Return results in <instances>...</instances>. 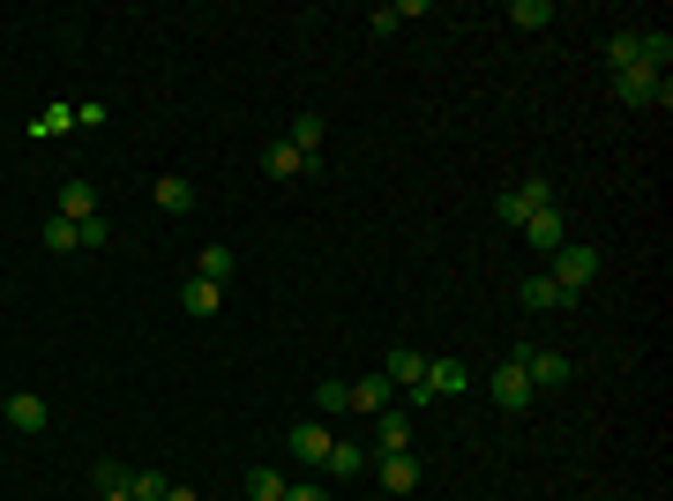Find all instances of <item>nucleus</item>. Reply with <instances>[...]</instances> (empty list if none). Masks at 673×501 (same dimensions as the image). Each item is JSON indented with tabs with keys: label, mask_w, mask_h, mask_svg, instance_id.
<instances>
[{
	"label": "nucleus",
	"mask_w": 673,
	"mask_h": 501,
	"mask_svg": "<svg viewBox=\"0 0 673 501\" xmlns=\"http://www.w3.org/2000/svg\"><path fill=\"white\" fill-rule=\"evenodd\" d=\"M315 412H322V419L352 412V389H344V382H315Z\"/></svg>",
	"instance_id": "obj_26"
},
{
	"label": "nucleus",
	"mask_w": 673,
	"mask_h": 501,
	"mask_svg": "<svg viewBox=\"0 0 673 501\" xmlns=\"http://www.w3.org/2000/svg\"><path fill=\"white\" fill-rule=\"evenodd\" d=\"M426 367H434V360H426V352H412V344H397V352L381 360V375L397 382V397H404V405H434V389H426Z\"/></svg>",
	"instance_id": "obj_2"
},
{
	"label": "nucleus",
	"mask_w": 673,
	"mask_h": 501,
	"mask_svg": "<svg viewBox=\"0 0 673 501\" xmlns=\"http://www.w3.org/2000/svg\"><path fill=\"white\" fill-rule=\"evenodd\" d=\"M98 248H113V225H105V217H83V254H98Z\"/></svg>",
	"instance_id": "obj_30"
},
{
	"label": "nucleus",
	"mask_w": 673,
	"mask_h": 501,
	"mask_svg": "<svg viewBox=\"0 0 673 501\" xmlns=\"http://www.w3.org/2000/svg\"><path fill=\"white\" fill-rule=\"evenodd\" d=\"M8 426H15V434H45V426H53V405H45V397H31V389H23V397H8Z\"/></svg>",
	"instance_id": "obj_11"
},
{
	"label": "nucleus",
	"mask_w": 673,
	"mask_h": 501,
	"mask_svg": "<svg viewBox=\"0 0 673 501\" xmlns=\"http://www.w3.org/2000/svg\"><path fill=\"white\" fill-rule=\"evenodd\" d=\"M285 143H293V150H307V158H322V113H299Z\"/></svg>",
	"instance_id": "obj_25"
},
{
	"label": "nucleus",
	"mask_w": 673,
	"mask_h": 501,
	"mask_svg": "<svg viewBox=\"0 0 673 501\" xmlns=\"http://www.w3.org/2000/svg\"><path fill=\"white\" fill-rule=\"evenodd\" d=\"M487 397H494V405H502V412H524V405H532V397H539V389H532V375H524V367H516V360H502V367H494V375H487Z\"/></svg>",
	"instance_id": "obj_7"
},
{
	"label": "nucleus",
	"mask_w": 673,
	"mask_h": 501,
	"mask_svg": "<svg viewBox=\"0 0 673 501\" xmlns=\"http://www.w3.org/2000/svg\"><path fill=\"white\" fill-rule=\"evenodd\" d=\"M277 494H285V471L254 464V471H248V501H277Z\"/></svg>",
	"instance_id": "obj_27"
},
{
	"label": "nucleus",
	"mask_w": 673,
	"mask_h": 501,
	"mask_svg": "<svg viewBox=\"0 0 673 501\" xmlns=\"http://www.w3.org/2000/svg\"><path fill=\"white\" fill-rule=\"evenodd\" d=\"M277 501H336L330 487H322V479H285V494Z\"/></svg>",
	"instance_id": "obj_29"
},
{
	"label": "nucleus",
	"mask_w": 673,
	"mask_h": 501,
	"mask_svg": "<svg viewBox=\"0 0 673 501\" xmlns=\"http://www.w3.org/2000/svg\"><path fill=\"white\" fill-rule=\"evenodd\" d=\"M45 248L53 254H83V225H68V217L53 209V217H45Z\"/></svg>",
	"instance_id": "obj_21"
},
{
	"label": "nucleus",
	"mask_w": 673,
	"mask_h": 501,
	"mask_svg": "<svg viewBox=\"0 0 673 501\" xmlns=\"http://www.w3.org/2000/svg\"><path fill=\"white\" fill-rule=\"evenodd\" d=\"M344 389H352V412H389V405H397V382L389 375H360V382H344Z\"/></svg>",
	"instance_id": "obj_10"
},
{
	"label": "nucleus",
	"mask_w": 673,
	"mask_h": 501,
	"mask_svg": "<svg viewBox=\"0 0 673 501\" xmlns=\"http://www.w3.org/2000/svg\"><path fill=\"white\" fill-rule=\"evenodd\" d=\"M150 203L166 209V217H187V209H195V187H187L180 172H158V187H150Z\"/></svg>",
	"instance_id": "obj_15"
},
{
	"label": "nucleus",
	"mask_w": 673,
	"mask_h": 501,
	"mask_svg": "<svg viewBox=\"0 0 673 501\" xmlns=\"http://www.w3.org/2000/svg\"><path fill=\"white\" fill-rule=\"evenodd\" d=\"M315 166H322V158H307L293 143H270V150H262V172H270V180H299V172H315Z\"/></svg>",
	"instance_id": "obj_13"
},
{
	"label": "nucleus",
	"mask_w": 673,
	"mask_h": 501,
	"mask_svg": "<svg viewBox=\"0 0 673 501\" xmlns=\"http://www.w3.org/2000/svg\"><path fill=\"white\" fill-rule=\"evenodd\" d=\"M591 501H621V494H591Z\"/></svg>",
	"instance_id": "obj_32"
},
{
	"label": "nucleus",
	"mask_w": 673,
	"mask_h": 501,
	"mask_svg": "<svg viewBox=\"0 0 673 501\" xmlns=\"http://www.w3.org/2000/svg\"><path fill=\"white\" fill-rule=\"evenodd\" d=\"M60 217H68V225L98 217V187H90V180H60Z\"/></svg>",
	"instance_id": "obj_17"
},
{
	"label": "nucleus",
	"mask_w": 673,
	"mask_h": 501,
	"mask_svg": "<svg viewBox=\"0 0 673 501\" xmlns=\"http://www.w3.org/2000/svg\"><path fill=\"white\" fill-rule=\"evenodd\" d=\"M426 389H434V397H464V389H471V367H464V360H434V367H426Z\"/></svg>",
	"instance_id": "obj_18"
},
{
	"label": "nucleus",
	"mask_w": 673,
	"mask_h": 501,
	"mask_svg": "<svg viewBox=\"0 0 673 501\" xmlns=\"http://www.w3.org/2000/svg\"><path fill=\"white\" fill-rule=\"evenodd\" d=\"M98 494H127V464L121 457H98Z\"/></svg>",
	"instance_id": "obj_28"
},
{
	"label": "nucleus",
	"mask_w": 673,
	"mask_h": 501,
	"mask_svg": "<svg viewBox=\"0 0 673 501\" xmlns=\"http://www.w3.org/2000/svg\"><path fill=\"white\" fill-rule=\"evenodd\" d=\"M217 299H225V285H203V277L180 285V307H187V315H217Z\"/></svg>",
	"instance_id": "obj_22"
},
{
	"label": "nucleus",
	"mask_w": 673,
	"mask_h": 501,
	"mask_svg": "<svg viewBox=\"0 0 673 501\" xmlns=\"http://www.w3.org/2000/svg\"><path fill=\"white\" fill-rule=\"evenodd\" d=\"M539 270H547V277H554V285H561L569 299H584V293H591V277H598V248L569 240V248H554L547 262H539Z\"/></svg>",
	"instance_id": "obj_1"
},
{
	"label": "nucleus",
	"mask_w": 673,
	"mask_h": 501,
	"mask_svg": "<svg viewBox=\"0 0 673 501\" xmlns=\"http://www.w3.org/2000/svg\"><path fill=\"white\" fill-rule=\"evenodd\" d=\"M509 360H516V367L532 375V389H561V382L577 375V367H569V352H547V344H516Z\"/></svg>",
	"instance_id": "obj_3"
},
{
	"label": "nucleus",
	"mask_w": 673,
	"mask_h": 501,
	"mask_svg": "<svg viewBox=\"0 0 673 501\" xmlns=\"http://www.w3.org/2000/svg\"><path fill=\"white\" fill-rule=\"evenodd\" d=\"M98 501H127V494H98Z\"/></svg>",
	"instance_id": "obj_33"
},
{
	"label": "nucleus",
	"mask_w": 673,
	"mask_h": 501,
	"mask_svg": "<svg viewBox=\"0 0 673 501\" xmlns=\"http://www.w3.org/2000/svg\"><path fill=\"white\" fill-rule=\"evenodd\" d=\"M420 15H426V0H389V8H375V15H367V31H375V38H389V31L420 23Z\"/></svg>",
	"instance_id": "obj_16"
},
{
	"label": "nucleus",
	"mask_w": 673,
	"mask_h": 501,
	"mask_svg": "<svg viewBox=\"0 0 673 501\" xmlns=\"http://www.w3.org/2000/svg\"><path fill=\"white\" fill-rule=\"evenodd\" d=\"M0 412H8V389H0Z\"/></svg>",
	"instance_id": "obj_34"
},
{
	"label": "nucleus",
	"mask_w": 673,
	"mask_h": 501,
	"mask_svg": "<svg viewBox=\"0 0 673 501\" xmlns=\"http://www.w3.org/2000/svg\"><path fill=\"white\" fill-rule=\"evenodd\" d=\"M232 270H240V254H232V248H217V240H210L203 254H195V277H203V285H225Z\"/></svg>",
	"instance_id": "obj_20"
},
{
	"label": "nucleus",
	"mask_w": 673,
	"mask_h": 501,
	"mask_svg": "<svg viewBox=\"0 0 673 501\" xmlns=\"http://www.w3.org/2000/svg\"><path fill=\"white\" fill-rule=\"evenodd\" d=\"M509 23H516V31H547L554 0H509Z\"/></svg>",
	"instance_id": "obj_23"
},
{
	"label": "nucleus",
	"mask_w": 673,
	"mask_h": 501,
	"mask_svg": "<svg viewBox=\"0 0 673 501\" xmlns=\"http://www.w3.org/2000/svg\"><path fill=\"white\" fill-rule=\"evenodd\" d=\"M614 98H621V105H666L673 83L659 76V68H643V60H636V68H621V76H614Z\"/></svg>",
	"instance_id": "obj_5"
},
{
	"label": "nucleus",
	"mask_w": 673,
	"mask_h": 501,
	"mask_svg": "<svg viewBox=\"0 0 673 501\" xmlns=\"http://www.w3.org/2000/svg\"><path fill=\"white\" fill-rule=\"evenodd\" d=\"M516 299H524V307H532V315H569V307H577V299L561 293V285H554L547 270H532V277H524V285H516Z\"/></svg>",
	"instance_id": "obj_8"
},
{
	"label": "nucleus",
	"mask_w": 673,
	"mask_h": 501,
	"mask_svg": "<svg viewBox=\"0 0 673 501\" xmlns=\"http://www.w3.org/2000/svg\"><path fill=\"white\" fill-rule=\"evenodd\" d=\"M166 471H150V464H142V471H127V501H166Z\"/></svg>",
	"instance_id": "obj_24"
},
{
	"label": "nucleus",
	"mask_w": 673,
	"mask_h": 501,
	"mask_svg": "<svg viewBox=\"0 0 673 501\" xmlns=\"http://www.w3.org/2000/svg\"><path fill=\"white\" fill-rule=\"evenodd\" d=\"M166 501H203V494H195V487H166Z\"/></svg>",
	"instance_id": "obj_31"
},
{
	"label": "nucleus",
	"mask_w": 673,
	"mask_h": 501,
	"mask_svg": "<svg viewBox=\"0 0 673 501\" xmlns=\"http://www.w3.org/2000/svg\"><path fill=\"white\" fill-rule=\"evenodd\" d=\"M412 449V412H375V457H404Z\"/></svg>",
	"instance_id": "obj_9"
},
{
	"label": "nucleus",
	"mask_w": 673,
	"mask_h": 501,
	"mask_svg": "<svg viewBox=\"0 0 673 501\" xmlns=\"http://www.w3.org/2000/svg\"><path fill=\"white\" fill-rule=\"evenodd\" d=\"M330 442H336V434L322 426V419H299V426H293V457L299 464H322V457H330Z\"/></svg>",
	"instance_id": "obj_14"
},
{
	"label": "nucleus",
	"mask_w": 673,
	"mask_h": 501,
	"mask_svg": "<svg viewBox=\"0 0 673 501\" xmlns=\"http://www.w3.org/2000/svg\"><path fill=\"white\" fill-rule=\"evenodd\" d=\"M547 203H554V187L532 172V180H516V187H502V195H494V217H502V225H524L532 209H547Z\"/></svg>",
	"instance_id": "obj_4"
},
{
	"label": "nucleus",
	"mask_w": 673,
	"mask_h": 501,
	"mask_svg": "<svg viewBox=\"0 0 673 501\" xmlns=\"http://www.w3.org/2000/svg\"><path fill=\"white\" fill-rule=\"evenodd\" d=\"M516 232H524V240H532V254H539V262H547L554 248H569V217H561V203H547V209H532V217H524V225H516Z\"/></svg>",
	"instance_id": "obj_6"
},
{
	"label": "nucleus",
	"mask_w": 673,
	"mask_h": 501,
	"mask_svg": "<svg viewBox=\"0 0 673 501\" xmlns=\"http://www.w3.org/2000/svg\"><path fill=\"white\" fill-rule=\"evenodd\" d=\"M322 471H330V479H360V471H367V442H330Z\"/></svg>",
	"instance_id": "obj_19"
},
{
	"label": "nucleus",
	"mask_w": 673,
	"mask_h": 501,
	"mask_svg": "<svg viewBox=\"0 0 673 501\" xmlns=\"http://www.w3.org/2000/svg\"><path fill=\"white\" fill-rule=\"evenodd\" d=\"M381 471V494H420V457L404 449V457H375Z\"/></svg>",
	"instance_id": "obj_12"
}]
</instances>
